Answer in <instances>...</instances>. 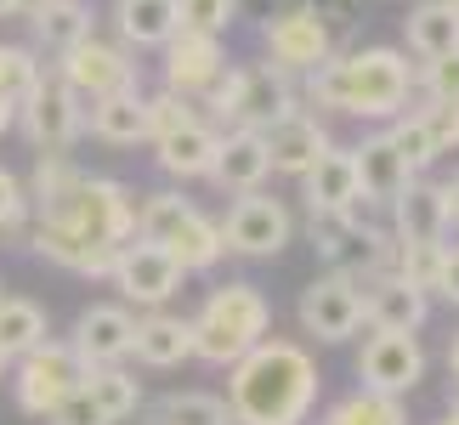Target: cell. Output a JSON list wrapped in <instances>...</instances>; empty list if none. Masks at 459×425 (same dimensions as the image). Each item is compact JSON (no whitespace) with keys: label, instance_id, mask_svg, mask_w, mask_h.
<instances>
[{"label":"cell","instance_id":"cell-17","mask_svg":"<svg viewBox=\"0 0 459 425\" xmlns=\"http://www.w3.org/2000/svg\"><path fill=\"white\" fill-rule=\"evenodd\" d=\"M148 148H153L159 176H170V182H210V170H216V153H221V126L199 114V119H187V126L153 136Z\"/></svg>","mask_w":459,"mask_h":425},{"label":"cell","instance_id":"cell-45","mask_svg":"<svg viewBox=\"0 0 459 425\" xmlns=\"http://www.w3.org/2000/svg\"><path fill=\"white\" fill-rule=\"evenodd\" d=\"M448 375H459V334L448 341Z\"/></svg>","mask_w":459,"mask_h":425},{"label":"cell","instance_id":"cell-42","mask_svg":"<svg viewBox=\"0 0 459 425\" xmlns=\"http://www.w3.org/2000/svg\"><path fill=\"white\" fill-rule=\"evenodd\" d=\"M307 6L324 17V23H351V12H358V0H307Z\"/></svg>","mask_w":459,"mask_h":425},{"label":"cell","instance_id":"cell-37","mask_svg":"<svg viewBox=\"0 0 459 425\" xmlns=\"http://www.w3.org/2000/svg\"><path fill=\"white\" fill-rule=\"evenodd\" d=\"M176 17H182V29L193 34H221L233 29V17H238V0H176Z\"/></svg>","mask_w":459,"mask_h":425},{"label":"cell","instance_id":"cell-39","mask_svg":"<svg viewBox=\"0 0 459 425\" xmlns=\"http://www.w3.org/2000/svg\"><path fill=\"white\" fill-rule=\"evenodd\" d=\"M187 119H199V102H187V97H176V91H148V126H153V136L187 126Z\"/></svg>","mask_w":459,"mask_h":425},{"label":"cell","instance_id":"cell-30","mask_svg":"<svg viewBox=\"0 0 459 425\" xmlns=\"http://www.w3.org/2000/svg\"><path fill=\"white\" fill-rule=\"evenodd\" d=\"M317 425H409V403L358 386V392L334 397L329 409H317Z\"/></svg>","mask_w":459,"mask_h":425},{"label":"cell","instance_id":"cell-3","mask_svg":"<svg viewBox=\"0 0 459 425\" xmlns=\"http://www.w3.org/2000/svg\"><path fill=\"white\" fill-rule=\"evenodd\" d=\"M193 324V358L210 369H233L244 351H255L273 329V300L250 278H227L204 295V307L187 317Z\"/></svg>","mask_w":459,"mask_h":425},{"label":"cell","instance_id":"cell-26","mask_svg":"<svg viewBox=\"0 0 459 425\" xmlns=\"http://www.w3.org/2000/svg\"><path fill=\"white\" fill-rule=\"evenodd\" d=\"M131 358L143 363V369H182L193 358V324L187 317H176V312H143L136 317V346H131Z\"/></svg>","mask_w":459,"mask_h":425},{"label":"cell","instance_id":"cell-23","mask_svg":"<svg viewBox=\"0 0 459 425\" xmlns=\"http://www.w3.org/2000/svg\"><path fill=\"white\" fill-rule=\"evenodd\" d=\"M351 159H358V187H363V204H375V210H385L397 199L403 187L414 182V170H409V159H403L397 148H392V136L385 131H368L358 148H351Z\"/></svg>","mask_w":459,"mask_h":425},{"label":"cell","instance_id":"cell-8","mask_svg":"<svg viewBox=\"0 0 459 425\" xmlns=\"http://www.w3.org/2000/svg\"><path fill=\"white\" fill-rule=\"evenodd\" d=\"M17 131L29 136L34 153H74V142L85 136V102L57 74H46L17 102Z\"/></svg>","mask_w":459,"mask_h":425},{"label":"cell","instance_id":"cell-7","mask_svg":"<svg viewBox=\"0 0 459 425\" xmlns=\"http://www.w3.org/2000/svg\"><path fill=\"white\" fill-rule=\"evenodd\" d=\"M295 239V216L284 199H273L267 187L255 193H238L221 216V244L227 256H244V261H273L284 256V244Z\"/></svg>","mask_w":459,"mask_h":425},{"label":"cell","instance_id":"cell-20","mask_svg":"<svg viewBox=\"0 0 459 425\" xmlns=\"http://www.w3.org/2000/svg\"><path fill=\"white\" fill-rule=\"evenodd\" d=\"M385 227H392L397 244H448V204H443V182H426L414 176L409 187L385 204Z\"/></svg>","mask_w":459,"mask_h":425},{"label":"cell","instance_id":"cell-6","mask_svg":"<svg viewBox=\"0 0 459 425\" xmlns=\"http://www.w3.org/2000/svg\"><path fill=\"white\" fill-rule=\"evenodd\" d=\"M85 375L91 369L80 363V351L68 341H40L34 351H23V358L12 363V403L34 420H46L68 392H80Z\"/></svg>","mask_w":459,"mask_h":425},{"label":"cell","instance_id":"cell-12","mask_svg":"<svg viewBox=\"0 0 459 425\" xmlns=\"http://www.w3.org/2000/svg\"><path fill=\"white\" fill-rule=\"evenodd\" d=\"M182 267L159 250V244H148V239H131L126 250L114 256V273H108V283L119 290V300L126 307H143V312H159V307H170L176 295H182Z\"/></svg>","mask_w":459,"mask_h":425},{"label":"cell","instance_id":"cell-1","mask_svg":"<svg viewBox=\"0 0 459 425\" xmlns=\"http://www.w3.org/2000/svg\"><path fill=\"white\" fill-rule=\"evenodd\" d=\"M317 386L324 375L312 351L301 341L267 334L227 369V409H233V425H312Z\"/></svg>","mask_w":459,"mask_h":425},{"label":"cell","instance_id":"cell-34","mask_svg":"<svg viewBox=\"0 0 459 425\" xmlns=\"http://www.w3.org/2000/svg\"><path fill=\"white\" fill-rule=\"evenodd\" d=\"M385 136H392V148L409 159V170H414V176H426L437 159H443V153H437V142H431V131H426V119H420L414 108H409V114H397L392 126H385Z\"/></svg>","mask_w":459,"mask_h":425},{"label":"cell","instance_id":"cell-31","mask_svg":"<svg viewBox=\"0 0 459 425\" xmlns=\"http://www.w3.org/2000/svg\"><path fill=\"white\" fill-rule=\"evenodd\" d=\"M40 341H51V324H46V307L29 295H0V351L17 363L23 351H34Z\"/></svg>","mask_w":459,"mask_h":425},{"label":"cell","instance_id":"cell-46","mask_svg":"<svg viewBox=\"0 0 459 425\" xmlns=\"http://www.w3.org/2000/svg\"><path fill=\"white\" fill-rule=\"evenodd\" d=\"M23 6H29V0H0V17H17Z\"/></svg>","mask_w":459,"mask_h":425},{"label":"cell","instance_id":"cell-10","mask_svg":"<svg viewBox=\"0 0 459 425\" xmlns=\"http://www.w3.org/2000/svg\"><path fill=\"white\" fill-rule=\"evenodd\" d=\"M295 324H301L307 341L317 346H341L351 341V334L363 329V283H351V278H312L301 300H295Z\"/></svg>","mask_w":459,"mask_h":425},{"label":"cell","instance_id":"cell-43","mask_svg":"<svg viewBox=\"0 0 459 425\" xmlns=\"http://www.w3.org/2000/svg\"><path fill=\"white\" fill-rule=\"evenodd\" d=\"M443 204H448V221L459 227V170H454L448 182H443Z\"/></svg>","mask_w":459,"mask_h":425},{"label":"cell","instance_id":"cell-9","mask_svg":"<svg viewBox=\"0 0 459 425\" xmlns=\"http://www.w3.org/2000/svg\"><path fill=\"white\" fill-rule=\"evenodd\" d=\"M131 414H143V380L119 363V369H91L80 392H68L46 414V425H126Z\"/></svg>","mask_w":459,"mask_h":425},{"label":"cell","instance_id":"cell-14","mask_svg":"<svg viewBox=\"0 0 459 425\" xmlns=\"http://www.w3.org/2000/svg\"><path fill=\"white\" fill-rule=\"evenodd\" d=\"M68 346L80 351L85 369H119L131 363V346H136V312L126 300H97L74 317L68 329Z\"/></svg>","mask_w":459,"mask_h":425},{"label":"cell","instance_id":"cell-2","mask_svg":"<svg viewBox=\"0 0 459 425\" xmlns=\"http://www.w3.org/2000/svg\"><path fill=\"white\" fill-rule=\"evenodd\" d=\"M420 97L414 63L397 46H363V51H334L324 68L307 74V102L346 119H380L392 126L397 114H409Z\"/></svg>","mask_w":459,"mask_h":425},{"label":"cell","instance_id":"cell-50","mask_svg":"<svg viewBox=\"0 0 459 425\" xmlns=\"http://www.w3.org/2000/svg\"><path fill=\"white\" fill-rule=\"evenodd\" d=\"M454 6H459V0H454Z\"/></svg>","mask_w":459,"mask_h":425},{"label":"cell","instance_id":"cell-49","mask_svg":"<svg viewBox=\"0 0 459 425\" xmlns=\"http://www.w3.org/2000/svg\"><path fill=\"white\" fill-rule=\"evenodd\" d=\"M437 425H459V409H448V414H443V420H437Z\"/></svg>","mask_w":459,"mask_h":425},{"label":"cell","instance_id":"cell-24","mask_svg":"<svg viewBox=\"0 0 459 425\" xmlns=\"http://www.w3.org/2000/svg\"><path fill=\"white\" fill-rule=\"evenodd\" d=\"M267 176H273V159H267L261 131H221V153H216V170H210V187L238 199V193L267 187Z\"/></svg>","mask_w":459,"mask_h":425},{"label":"cell","instance_id":"cell-4","mask_svg":"<svg viewBox=\"0 0 459 425\" xmlns=\"http://www.w3.org/2000/svg\"><path fill=\"white\" fill-rule=\"evenodd\" d=\"M307 239L324 256V267L334 278H351V283L392 273V261H397V239L375 216V204H351L341 216H307Z\"/></svg>","mask_w":459,"mask_h":425},{"label":"cell","instance_id":"cell-33","mask_svg":"<svg viewBox=\"0 0 459 425\" xmlns=\"http://www.w3.org/2000/svg\"><path fill=\"white\" fill-rule=\"evenodd\" d=\"M46 74H51V68L40 63V51H34V46H6V40H0V97L23 102Z\"/></svg>","mask_w":459,"mask_h":425},{"label":"cell","instance_id":"cell-32","mask_svg":"<svg viewBox=\"0 0 459 425\" xmlns=\"http://www.w3.org/2000/svg\"><path fill=\"white\" fill-rule=\"evenodd\" d=\"M148 425H233V409L216 392H165L148 409Z\"/></svg>","mask_w":459,"mask_h":425},{"label":"cell","instance_id":"cell-16","mask_svg":"<svg viewBox=\"0 0 459 425\" xmlns=\"http://www.w3.org/2000/svg\"><path fill=\"white\" fill-rule=\"evenodd\" d=\"M165 91L187 97V102H204L216 91V80L227 74V46L216 34H193V29H176L170 46H165Z\"/></svg>","mask_w":459,"mask_h":425},{"label":"cell","instance_id":"cell-48","mask_svg":"<svg viewBox=\"0 0 459 425\" xmlns=\"http://www.w3.org/2000/svg\"><path fill=\"white\" fill-rule=\"evenodd\" d=\"M12 375V358H6V351H0V380H6Z\"/></svg>","mask_w":459,"mask_h":425},{"label":"cell","instance_id":"cell-44","mask_svg":"<svg viewBox=\"0 0 459 425\" xmlns=\"http://www.w3.org/2000/svg\"><path fill=\"white\" fill-rule=\"evenodd\" d=\"M6 131H17V102L0 97V136H6Z\"/></svg>","mask_w":459,"mask_h":425},{"label":"cell","instance_id":"cell-22","mask_svg":"<svg viewBox=\"0 0 459 425\" xmlns=\"http://www.w3.org/2000/svg\"><path fill=\"white\" fill-rule=\"evenodd\" d=\"M85 131H91L97 142H108V148H136V142H148L153 136L148 91L143 85H126V91H114V97L85 102Z\"/></svg>","mask_w":459,"mask_h":425},{"label":"cell","instance_id":"cell-5","mask_svg":"<svg viewBox=\"0 0 459 425\" xmlns=\"http://www.w3.org/2000/svg\"><path fill=\"white\" fill-rule=\"evenodd\" d=\"M204 108L216 114L221 131H267L273 119H284L301 108L295 80L273 63H238L216 80V91L204 97Z\"/></svg>","mask_w":459,"mask_h":425},{"label":"cell","instance_id":"cell-21","mask_svg":"<svg viewBox=\"0 0 459 425\" xmlns=\"http://www.w3.org/2000/svg\"><path fill=\"white\" fill-rule=\"evenodd\" d=\"M301 199H307V216H341V210L363 204V187H358V159L351 148H334L317 159V165L301 176Z\"/></svg>","mask_w":459,"mask_h":425},{"label":"cell","instance_id":"cell-15","mask_svg":"<svg viewBox=\"0 0 459 425\" xmlns=\"http://www.w3.org/2000/svg\"><path fill=\"white\" fill-rule=\"evenodd\" d=\"M426 346L420 334H368L363 351H358V380L368 392H385V397H409L420 380H426Z\"/></svg>","mask_w":459,"mask_h":425},{"label":"cell","instance_id":"cell-29","mask_svg":"<svg viewBox=\"0 0 459 425\" xmlns=\"http://www.w3.org/2000/svg\"><path fill=\"white\" fill-rule=\"evenodd\" d=\"M182 273H216L221 267V256H227V244H221V221H210L204 210H193V216L182 227H170V239L159 244Z\"/></svg>","mask_w":459,"mask_h":425},{"label":"cell","instance_id":"cell-47","mask_svg":"<svg viewBox=\"0 0 459 425\" xmlns=\"http://www.w3.org/2000/svg\"><path fill=\"white\" fill-rule=\"evenodd\" d=\"M448 409H459V375H448Z\"/></svg>","mask_w":459,"mask_h":425},{"label":"cell","instance_id":"cell-19","mask_svg":"<svg viewBox=\"0 0 459 425\" xmlns=\"http://www.w3.org/2000/svg\"><path fill=\"white\" fill-rule=\"evenodd\" d=\"M261 142H267V159H273V176H301L324 159L329 148H334V136H329V126L317 114H307V108H295V114H284V119H273L267 131H261Z\"/></svg>","mask_w":459,"mask_h":425},{"label":"cell","instance_id":"cell-35","mask_svg":"<svg viewBox=\"0 0 459 425\" xmlns=\"http://www.w3.org/2000/svg\"><path fill=\"white\" fill-rule=\"evenodd\" d=\"M443 256H448V244H397V261H392V273L397 278H409L414 290H437V273H443Z\"/></svg>","mask_w":459,"mask_h":425},{"label":"cell","instance_id":"cell-40","mask_svg":"<svg viewBox=\"0 0 459 425\" xmlns=\"http://www.w3.org/2000/svg\"><path fill=\"white\" fill-rule=\"evenodd\" d=\"M414 114L426 119L437 153H454L459 148V102H414Z\"/></svg>","mask_w":459,"mask_h":425},{"label":"cell","instance_id":"cell-41","mask_svg":"<svg viewBox=\"0 0 459 425\" xmlns=\"http://www.w3.org/2000/svg\"><path fill=\"white\" fill-rule=\"evenodd\" d=\"M431 300H448V307H459V244H448V256H443V273H437Z\"/></svg>","mask_w":459,"mask_h":425},{"label":"cell","instance_id":"cell-27","mask_svg":"<svg viewBox=\"0 0 459 425\" xmlns=\"http://www.w3.org/2000/svg\"><path fill=\"white\" fill-rule=\"evenodd\" d=\"M114 29L126 51H165L182 17H176V0H114Z\"/></svg>","mask_w":459,"mask_h":425},{"label":"cell","instance_id":"cell-13","mask_svg":"<svg viewBox=\"0 0 459 425\" xmlns=\"http://www.w3.org/2000/svg\"><path fill=\"white\" fill-rule=\"evenodd\" d=\"M51 74H57L80 102H97V97L126 91V85H143V80H136L131 51H126V46H108V40H97V34H91V40H80L74 51H63Z\"/></svg>","mask_w":459,"mask_h":425},{"label":"cell","instance_id":"cell-11","mask_svg":"<svg viewBox=\"0 0 459 425\" xmlns=\"http://www.w3.org/2000/svg\"><path fill=\"white\" fill-rule=\"evenodd\" d=\"M261 40H267V63L284 68L290 80H307L312 68H324V63L334 57V29H329L312 6L278 12L273 23L261 29Z\"/></svg>","mask_w":459,"mask_h":425},{"label":"cell","instance_id":"cell-36","mask_svg":"<svg viewBox=\"0 0 459 425\" xmlns=\"http://www.w3.org/2000/svg\"><path fill=\"white\" fill-rule=\"evenodd\" d=\"M414 85H420L414 102H459V51L431 57V63H414Z\"/></svg>","mask_w":459,"mask_h":425},{"label":"cell","instance_id":"cell-38","mask_svg":"<svg viewBox=\"0 0 459 425\" xmlns=\"http://www.w3.org/2000/svg\"><path fill=\"white\" fill-rule=\"evenodd\" d=\"M29 193H23V182L0 165V233H12V239H29Z\"/></svg>","mask_w":459,"mask_h":425},{"label":"cell","instance_id":"cell-28","mask_svg":"<svg viewBox=\"0 0 459 425\" xmlns=\"http://www.w3.org/2000/svg\"><path fill=\"white\" fill-rule=\"evenodd\" d=\"M403 46H409V57H420V63L459 51V6L454 0H420V6L403 17Z\"/></svg>","mask_w":459,"mask_h":425},{"label":"cell","instance_id":"cell-25","mask_svg":"<svg viewBox=\"0 0 459 425\" xmlns=\"http://www.w3.org/2000/svg\"><path fill=\"white\" fill-rule=\"evenodd\" d=\"M23 17L34 29V46L51 51V57H63V51H74L80 40L97 34V17H91L85 0H29Z\"/></svg>","mask_w":459,"mask_h":425},{"label":"cell","instance_id":"cell-18","mask_svg":"<svg viewBox=\"0 0 459 425\" xmlns=\"http://www.w3.org/2000/svg\"><path fill=\"white\" fill-rule=\"evenodd\" d=\"M431 317V295L414 290L409 278L380 273L363 283V329L368 334H420Z\"/></svg>","mask_w":459,"mask_h":425}]
</instances>
